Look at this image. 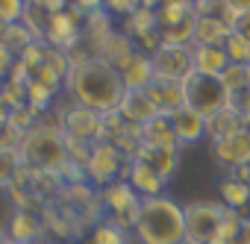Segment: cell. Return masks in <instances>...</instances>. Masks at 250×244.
I'll list each match as a JSON object with an SVG mask.
<instances>
[{"mask_svg": "<svg viewBox=\"0 0 250 244\" xmlns=\"http://www.w3.org/2000/svg\"><path fill=\"white\" fill-rule=\"evenodd\" d=\"M65 91L74 103L88 106L100 115L118 112L127 85L121 71L103 62L100 56H71V71L65 77Z\"/></svg>", "mask_w": 250, "mask_h": 244, "instance_id": "6da1fadb", "label": "cell"}, {"mask_svg": "<svg viewBox=\"0 0 250 244\" xmlns=\"http://www.w3.org/2000/svg\"><path fill=\"white\" fill-rule=\"evenodd\" d=\"M18 156H21L24 168H33V171H44V174H56V177L74 171L77 177H85L83 168L71 159V147H68L62 127H39V124L30 127L21 136Z\"/></svg>", "mask_w": 250, "mask_h": 244, "instance_id": "7a4b0ae2", "label": "cell"}, {"mask_svg": "<svg viewBox=\"0 0 250 244\" xmlns=\"http://www.w3.org/2000/svg\"><path fill=\"white\" fill-rule=\"evenodd\" d=\"M133 235L139 244H183L188 235L186 229V206H180L174 197H145L139 209V221L133 226Z\"/></svg>", "mask_w": 250, "mask_h": 244, "instance_id": "3957f363", "label": "cell"}, {"mask_svg": "<svg viewBox=\"0 0 250 244\" xmlns=\"http://www.w3.org/2000/svg\"><path fill=\"white\" fill-rule=\"evenodd\" d=\"M183 97H186V106H191L203 118H212L232 106V91L224 85V80L200 74V71H191L183 80Z\"/></svg>", "mask_w": 250, "mask_h": 244, "instance_id": "277c9868", "label": "cell"}, {"mask_svg": "<svg viewBox=\"0 0 250 244\" xmlns=\"http://www.w3.org/2000/svg\"><path fill=\"white\" fill-rule=\"evenodd\" d=\"M97 200H100V215H103V221H112V224H118V226H124V229L133 232L145 197H142L127 180H115V183L103 185V188L97 191Z\"/></svg>", "mask_w": 250, "mask_h": 244, "instance_id": "5b68a950", "label": "cell"}, {"mask_svg": "<svg viewBox=\"0 0 250 244\" xmlns=\"http://www.w3.org/2000/svg\"><path fill=\"white\" fill-rule=\"evenodd\" d=\"M227 218H229V209L224 203H212V200L188 203L186 206V229H188V238H194L197 244H221Z\"/></svg>", "mask_w": 250, "mask_h": 244, "instance_id": "8992f818", "label": "cell"}, {"mask_svg": "<svg viewBox=\"0 0 250 244\" xmlns=\"http://www.w3.org/2000/svg\"><path fill=\"white\" fill-rule=\"evenodd\" d=\"M156 18H159L162 44H191L194 41V24H197L194 0H165L156 9Z\"/></svg>", "mask_w": 250, "mask_h": 244, "instance_id": "52a82bcc", "label": "cell"}, {"mask_svg": "<svg viewBox=\"0 0 250 244\" xmlns=\"http://www.w3.org/2000/svg\"><path fill=\"white\" fill-rule=\"evenodd\" d=\"M127 165H130V156L121 153L115 144L109 142H97L88 153V162H85V180L94 183L97 188L115 183V180H124L127 177Z\"/></svg>", "mask_w": 250, "mask_h": 244, "instance_id": "ba28073f", "label": "cell"}, {"mask_svg": "<svg viewBox=\"0 0 250 244\" xmlns=\"http://www.w3.org/2000/svg\"><path fill=\"white\" fill-rule=\"evenodd\" d=\"M59 127H62L68 142H77V144L103 142V115L88 109V106H80L74 100L65 112H59Z\"/></svg>", "mask_w": 250, "mask_h": 244, "instance_id": "9c48e42d", "label": "cell"}, {"mask_svg": "<svg viewBox=\"0 0 250 244\" xmlns=\"http://www.w3.org/2000/svg\"><path fill=\"white\" fill-rule=\"evenodd\" d=\"M85 36V15L77 12L74 6L62 9V12H50L47 15V30H44V41L56 50L74 53V47L83 41Z\"/></svg>", "mask_w": 250, "mask_h": 244, "instance_id": "30bf717a", "label": "cell"}, {"mask_svg": "<svg viewBox=\"0 0 250 244\" xmlns=\"http://www.w3.org/2000/svg\"><path fill=\"white\" fill-rule=\"evenodd\" d=\"M121 33L136 44V50H142V53H147V56H153V53L162 47L159 18H156L153 9H145V6L136 9L130 18H124V30H121Z\"/></svg>", "mask_w": 250, "mask_h": 244, "instance_id": "8fae6325", "label": "cell"}, {"mask_svg": "<svg viewBox=\"0 0 250 244\" xmlns=\"http://www.w3.org/2000/svg\"><path fill=\"white\" fill-rule=\"evenodd\" d=\"M194 44H162L150 59H153V74L162 80H177L183 82L194 71Z\"/></svg>", "mask_w": 250, "mask_h": 244, "instance_id": "7c38bea8", "label": "cell"}, {"mask_svg": "<svg viewBox=\"0 0 250 244\" xmlns=\"http://www.w3.org/2000/svg\"><path fill=\"white\" fill-rule=\"evenodd\" d=\"M212 150L218 156V162L229 171H238L244 165H250V139L241 133V127L235 133H227L221 139L212 142Z\"/></svg>", "mask_w": 250, "mask_h": 244, "instance_id": "4fadbf2b", "label": "cell"}, {"mask_svg": "<svg viewBox=\"0 0 250 244\" xmlns=\"http://www.w3.org/2000/svg\"><path fill=\"white\" fill-rule=\"evenodd\" d=\"M171 118V127H174V136L180 142V147L186 144H197L203 136H206V118L200 112H194L191 106H180Z\"/></svg>", "mask_w": 250, "mask_h": 244, "instance_id": "5bb4252c", "label": "cell"}, {"mask_svg": "<svg viewBox=\"0 0 250 244\" xmlns=\"http://www.w3.org/2000/svg\"><path fill=\"white\" fill-rule=\"evenodd\" d=\"M145 94L150 97V103L156 106L159 115H174L180 106H186V97H183V82L177 80H162V77H153V82L145 88Z\"/></svg>", "mask_w": 250, "mask_h": 244, "instance_id": "9a60e30c", "label": "cell"}, {"mask_svg": "<svg viewBox=\"0 0 250 244\" xmlns=\"http://www.w3.org/2000/svg\"><path fill=\"white\" fill-rule=\"evenodd\" d=\"M127 180L142 197H159L162 194V188H165V180L147 165V162H142V159H130V165H127Z\"/></svg>", "mask_w": 250, "mask_h": 244, "instance_id": "2e32d148", "label": "cell"}, {"mask_svg": "<svg viewBox=\"0 0 250 244\" xmlns=\"http://www.w3.org/2000/svg\"><path fill=\"white\" fill-rule=\"evenodd\" d=\"M118 115L127 121V124L145 127L147 121H153L159 112H156V106L150 103V97H147L145 88H142V91H127V94H124V100H121V106H118Z\"/></svg>", "mask_w": 250, "mask_h": 244, "instance_id": "e0dca14e", "label": "cell"}, {"mask_svg": "<svg viewBox=\"0 0 250 244\" xmlns=\"http://www.w3.org/2000/svg\"><path fill=\"white\" fill-rule=\"evenodd\" d=\"M136 53H139V50H136V44H133L127 36H124V33H118V30H115V33H112V36L97 47V53H94V56H100L103 62H109L112 68L124 71V68L130 65V59H133Z\"/></svg>", "mask_w": 250, "mask_h": 244, "instance_id": "ac0fdd59", "label": "cell"}, {"mask_svg": "<svg viewBox=\"0 0 250 244\" xmlns=\"http://www.w3.org/2000/svg\"><path fill=\"white\" fill-rule=\"evenodd\" d=\"M42 221L33 209H18L9 221V229L6 235L12 238V244H39V235H42Z\"/></svg>", "mask_w": 250, "mask_h": 244, "instance_id": "d6986e66", "label": "cell"}, {"mask_svg": "<svg viewBox=\"0 0 250 244\" xmlns=\"http://www.w3.org/2000/svg\"><path fill=\"white\" fill-rule=\"evenodd\" d=\"M232 36V24L215 15H197L194 24V41L191 44H227V39Z\"/></svg>", "mask_w": 250, "mask_h": 244, "instance_id": "ffe728a7", "label": "cell"}, {"mask_svg": "<svg viewBox=\"0 0 250 244\" xmlns=\"http://www.w3.org/2000/svg\"><path fill=\"white\" fill-rule=\"evenodd\" d=\"M133 159L147 162L165 183H168V180L174 177V171L180 168V150H168V147H147V144H142Z\"/></svg>", "mask_w": 250, "mask_h": 244, "instance_id": "44dd1931", "label": "cell"}, {"mask_svg": "<svg viewBox=\"0 0 250 244\" xmlns=\"http://www.w3.org/2000/svg\"><path fill=\"white\" fill-rule=\"evenodd\" d=\"M142 144L180 150V142H177V136H174V127H171V118H168V115H156L153 121H147V124L142 127Z\"/></svg>", "mask_w": 250, "mask_h": 244, "instance_id": "7402d4cb", "label": "cell"}, {"mask_svg": "<svg viewBox=\"0 0 250 244\" xmlns=\"http://www.w3.org/2000/svg\"><path fill=\"white\" fill-rule=\"evenodd\" d=\"M194 71L209 74V77H221L229 68V56L221 44H194Z\"/></svg>", "mask_w": 250, "mask_h": 244, "instance_id": "603a6c76", "label": "cell"}, {"mask_svg": "<svg viewBox=\"0 0 250 244\" xmlns=\"http://www.w3.org/2000/svg\"><path fill=\"white\" fill-rule=\"evenodd\" d=\"M153 59L147 56V53H136L133 59H130V65L121 71V80H124V85H127V91H142V88H147L150 82H153Z\"/></svg>", "mask_w": 250, "mask_h": 244, "instance_id": "cb8c5ba5", "label": "cell"}, {"mask_svg": "<svg viewBox=\"0 0 250 244\" xmlns=\"http://www.w3.org/2000/svg\"><path fill=\"white\" fill-rule=\"evenodd\" d=\"M83 244H133V232L112 221H97L83 235Z\"/></svg>", "mask_w": 250, "mask_h": 244, "instance_id": "d4e9b609", "label": "cell"}, {"mask_svg": "<svg viewBox=\"0 0 250 244\" xmlns=\"http://www.w3.org/2000/svg\"><path fill=\"white\" fill-rule=\"evenodd\" d=\"M0 44H6L15 56H21V53H27L39 41H36L33 30L24 21H18V24H9V27H0Z\"/></svg>", "mask_w": 250, "mask_h": 244, "instance_id": "484cf974", "label": "cell"}, {"mask_svg": "<svg viewBox=\"0 0 250 244\" xmlns=\"http://www.w3.org/2000/svg\"><path fill=\"white\" fill-rule=\"evenodd\" d=\"M218 191H221V203L227 209H232V212H241L244 206H250V185L241 183V180H235L232 174L227 180H221Z\"/></svg>", "mask_w": 250, "mask_h": 244, "instance_id": "4316f807", "label": "cell"}, {"mask_svg": "<svg viewBox=\"0 0 250 244\" xmlns=\"http://www.w3.org/2000/svg\"><path fill=\"white\" fill-rule=\"evenodd\" d=\"M241 127V112L238 109H224V112H218V115H212V118H206V136L215 142V139H221V136H227V133H235Z\"/></svg>", "mask_w": 250, "mask_h": 244, "instance_id": "83f0119b", "label": "cell"}, {"mask_svg": "<svg viewBox=\"0 0 250 244\" xmlns=\"http://www.w3.org/2000/svg\"><path fill=\"white\" fill-rule=\"evenodd\" d=\"M24 162L18 156V147L15 150H0V188H9L15 183V177L21 174Z\"/></svg>", "mask_w": 250, "mask_h": 244, "instance_id": "f1b7e54d", "label": "cell"}, {"mask_svg": "<svg viewBox=\"0 0 250 244\" xmlns=\"http://www.w3.org/2000/svg\"><path fill=\"white\" fill-rule=\"evenodd\" d=\"M21 127L9 118L6 109H0V150H15L21 144Z\"/></svg>", "mask_w": 250, "mask_h": 244, "instance_id": "f546056e", "label": "cell"}, {"mask_svg": "<svg viewBox=\"0 0 250 244\" xmlns=\"http://www.w3.org/2000/svg\"><path fill=\"white\" fill-rule=\"evenodd\" d=\"M221 80H224V85L232 91V97L241 91H250V68L247 65H229L224 74H221Z\"/></svg>", "mask_w": 250, "mask_h": 244, "instance_id": "4dcf8cb0", "label": "cell"}, {"mask_svg": "<svg viewBox=\"0 0 250 244\" xmlns=\"http://www.w3.org/2000/svg\"><path fill=\"white\" fill-rule=\"evenodd\" d=\"M227 56H229V65H247L250 68V39H241V36H229L227 44H224Z\"/></svg>", "mask_w": 250, "mask_h": 244, "instance_id": "1f68e13d", "label": "cell"}, {"mask_svg": "<svg viewBox=\"0 0 250 244\" xmlns=\"http://www.w3.org/2000/svg\"><path fill=\"white\" fill-rule=\"evenodd\" d=\"M27 12V0H0V27L18 24Z\"/></svg>", "mask_w": 250, "mask_h": 244, "instance_id": "d6a6232c", "label": "cell"}, {"mask_svg": "<svg viewBox=\"0 0 250 244\" xmlns=\"http://www.w3.org/2000/svg\"><path fill=\"white\" fill-rule=\"evenodd\" d=\"M136 9H142V0H106V12H109V15L130 18Z\"/></svg>", "mask_w": 250, "mask_h": 244, "instance_id": "836d02e7", "label": "cell"}, {"mask_svg": "<svg viewBox=\"0 0 250 244\" xmlns=\"http://www.w3.org/2000/svg\"><path fill=\"white\" fill-rule=\"evenodd\" d=\"M15 62H18V56H15L6 44H0V80H9V74H12Z\"/></svg>", "mask_w": 250, "mask_h": 244, "instance_id": "e575fe53", "label": "cell"}, {"mask_svg": "<svg viewBox=\"0 0 250 244\" xmlns=\"http://www.w3.org/2000/svg\"><path fill=\"white\" fill-rule=\"evenodd\" d=\"M71 6L83 15H91V12H100L106 9V0H71Z\"/></svg>", "mask_w": 250, "mask_h": 244, "instance_id": "d590c367", "label": "cell"}, {"mask_svg": "<svg viewBox=\"0 0 250 244\" xmlns=\"http://www.w3.org/2000/svg\"><path fill=\"white\" fill-rule=\"evenodd\" d=\"M232 33L241 39H250V12H238L232 18Z\"/></svg>", "mask_w": 250, "mask_h": 244, "instance_id": "8d00e7d4", "label": "cell"}, {"mask_svg": "<svg viewBox=\"0 0 250 244\" xmlns=\"http://www.w3.org/2000/svg\"><path fill=\"white\" fill-rule=\"evenodd\" d=\"M27 3H36V6H42L44 12H62V9L71 6V0H27Z\"/></svg>", "mask_w": 250, "mask_h": 244, "instance_id": "74e56055", "label": "cell"}, {"mask_svg": "<svg viewBox=\"0 0 250 244\" xmlns=\"http://www.w3.org/2000/svg\"><path fill=\"white\" fill-rule=\"evenodd\" d=\"M227 6L238 15V12H250V0H227Z\"/></svg>", "mask_w": 250, "mask_h": 244, "instance_id": "f35d334b", "label": "cell"}, {"mask_svg": "<svg viewBox=\"0 0 250 244\" xmlns=\"http://www.w3.org/2000/svg\"><path fill=\"white\" fill-rule=\"evenodd\" d=\"M235 180H241V183H247L250 185V165H244V168H238V171H229Z\"/></svg>", "mask_w": 250, "mask_h": 244, "instance_id": "ab89813d", "label": "cell"}, {"mask_svg": "<svg viewBox=\"0 0 250 244\" xmlns=\"http://www.w3.org/2000/svg\"><path fill=\"white\" fill-rule=\"evenodd\" d=\"M241 133L250 139V112H241Z\"/></svg>", "mask_w": 250, "mask_h": 244, "instance_id": "60d3db41", "label": "cell"}, {"mask_svg": "<svg viewBox=\"0 0 250 244\" xmlns=\"http://www.w3.org/2000/svg\"><path fill=\"white\" fill-rule=\"evenodd\" d=\"M162 3H165V0H142V6H145V9H153V12H156Z\"/></svg>", "mask_w": 250, "mask_h": 244, "instance_id": "b9f144b4", "label": "cell"}, {"mask_svg": "<svg viewBox=\"0 0 250 244\" xmlns=\"http://www.w3.org/2000/svg\"><path fill=\"white\" fill-rule=\"evenodd\" d=\"M0 244H12V238H9V235H6L3 229H0Z\"/></svg>", "mask_w": 250, "mask_h": 244, "instance_id": "7bdbcfd3", "label": "cell"}, {"mask_svg": "<svg viewBox=\"0 0 250 244\" xmlns=\"http://www.w3.org/2000/svg\"><path fill=\"white\" fill-rule=\"evenodd\" d=\"M47 244H71V241H62V238H59V241H47Z\"/></svg>", "mask_w": 250, "mask_h": 244, "instance_id": "ee69618b", "label": "cell"}]
</instances>
